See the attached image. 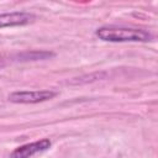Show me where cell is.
I'll return each instance as SVG.
<instances>
[{
	"label": "cell",
	"instance_id": "obj_4",
	"mask_svg": "<svg viewBox=\"0 0 158 158\" xmlns=\"http://www.w3.org/2000/svg\"><path fill=\"white\" fill-rule=\"evenodd\" d=\"M36 16L31 12L15 11L0 14V28L1 27H12V26H23L33 22Z\"/></svg>",
	"mask_w": 158,
	"mask_h": 158
},
{
	"label": "cell",
	"instance_id": "obj_3",
	"mask_svg": "<svg viewBox=\"0 0 158 158\" xmlns=\"http://www.w3.org/2000/svg\"><path fill=\"white\" fill-rule=\"evenodd\" d=\"M51 144H52V142L48 138H42L40 141L17 147L16 149L12 151V153L10 154V158H31L32 156H35L40 152L47 151L51 147Z\"/></svg>",
	"mask_w": 158,
	"mask_h": 158
},
{
	"label": "cell",
	"instance_id": "obj_2",
	"mask_svg": "<svg viewBox=\"0 0 158 158\" xmlns=\"http://www.w3.org/2000/svg\"><path fill=\"white\" fill-rule=\"evenodd\" d=\"M57 95L52 90H21L9 95V101L15 104H37L53 99Z\"/></svg>",
	"mask_w": 158,
	"mask_h": 158
},
{
	"label": "cell",
	"instance_id": "obj_1",
	"mask_svg": "<svg viewBox=\"0 0 158 158\" xmlns=\"http://www.w3.org/2000/svg\"><path fill=\"white\" fill-rule=\"evenodd\" d=\"M95 35L105 42H148L153 38L143 28L123 26H102L95 31Z\"/></svg>",
	"mask_w": 158,
	"mask_h": 158
}]
</instances>
